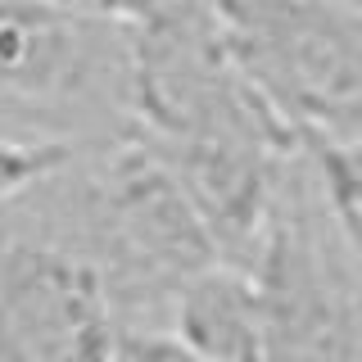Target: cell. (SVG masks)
Listing matches in <instances>:
<instances>
[{"instance_id":"6","label":"cell","mask_w":362,"mask_h":362,"mask_svg":"<svg viewBox=\"0 0 362 362\" xmlns=\"http://www.w3.org/2000/svg\"><path fill=\"white\" fill-rule=\"evenodd\" d=\"M163 331L204 362H267L254 276L231 263L199 267L173 294Z\"/></svg>"},{"instance_id":"5","label":"cell","mask_w":362,"mask_h":362,"mask_svg":"<svg viewBox=\"0 0 362 362\" xmlns=\"http://www.w3.org/2000/svg\"><path fill=\"white\" fill-rule=\"evenodd\" d=\"M122 322L73 249L0 226V362H109Z\"/></svg>"},{"instance_id":"1","label":"cell","mask_w":362,"mask_h":362,"mask_svg":"<svg viewBox=\"0 0 362 362\" xmlns=\"http://www.w3.org/2000/svg\"><path fill=\"white\" fill-rule=\"evenodd\" d=\"M0 226L37 231L86 258L122 326H163L173 294L199 267L222 263L186 190L136 132L77 150L9 204Z\"/></svg>"},{"instance_id":"7","label":"cell","mask_w":362,"mask_h":362,"mask_svg":"<svg viewBox=\"0 0 362 362\" xmlns=\"http://www.w3.org/2000/svg\"><path fill=\"white\" fill-rule=\"evenodd\" d=\"M322 190L326 209L344 235V245L354 249L358 267H362V141L349 145H303Z\"/></svg>"},{"instance_id":"3","label":"cell","mask_w":362,"mask_h":362,"mask_svg":"<svg viewBox=\"0 0 362 362\" xmlns=\"http://www.w3.org/2000/svg\"><path fill=\"white\" fill-rule=\"evenodd\" d=\"M245 82L303 145L362 141V14L344 0H209Z\"/></svg>"},{"instance_id":"11","label":"cell","mask_w":362,"mask_h":362,"mask_svg":"<svg viewBox=\"0 0 362 362\" xmlns=\"http://www.w3.org/2000/svg\"><path fill=\"white\" fill-rule=\"evenodd\" d=\"M344 5H349V9H358V14H362V0H344Z\"/></svg>"},{"instance_id":"2","label":"cell","mask_w":362,"mask_h":362,"mask_svg":"<svg viewBox=\"0 0 362 362\" xmlns=\"http://www.w3.org/2000/svg\"><path fill=\"white\" fill-rule=\"evenodd\" d=\"M0 127L77 145L132 136L127 23L54 0H0Z\"/></svg>"},{"instance_id":"10","label":"cell","mask_w":362,"mask_h":362,"mask_svg":"<svg viewBox=\"0 0 362 362\" xmlns=\"http://www.w3.org/2000/svg\"><path fill=\"white\" fill-rule=\"evenodd\" d=\"M54 5H73V9H86V14H109V18L132 23V18L145 14L150 0H54Z\"/></svg>"},{"instance_id":"8","label":"cell","mask_w":362,"mask_h":362,"mask_svg":"<svg viewBox=\"0 0 362 362\" xmlns=\"http://www.w3.org/2000/svg\"><path fill=\"white\" fill-rule=\"evenodd\" d=\"M86 145L59 141V136H32V132H9L0 127V213L18 204L32 186H41L50 173L73 158Z\"/></svg>"},{"instance_id":"9","label":"cell","mask_w":362,"mask_h":362,"mask_svg":"<svg viewBox=\"0 0 362 362\" xmlns=\"http://www.w3.org/2000/svg\"><path fill=\"white\" fill-rule=\"evenodd\" d=\"M109 362H204V358H195L163 326H122L118 349H113Z\"/></svg>"},{"instance_id":"4","label":"cell","mask_w":362,"mask_h":362,"mask_svg":"<svg viewBox=\"0 0 362 362\" xmlns=\"http://www.w3.org/2000/svg\"><path fill=\"white\" fill-rule=\"evenodd\" d=\"M245 272L263 308L267 362H362V267L317 190L308 154L290 163Z\"/></svg>"}]
</instances>
